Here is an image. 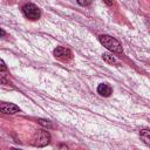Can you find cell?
Here are the masks:
<instances>
[{"label": "cell", "mask_w": 150, "mask_h": 150, "mask_svg": "<svg viewBox=\"0 0 150 150\" xmlns=\"http://www.w3.org/2000/svg\"><path fill=\"white\" fill-rule=\"evenodd\" d=\"M98 41L107 48L109 49L110 52L112 53H117V54H121L123 52V48H122V45L120 43V41L110 35H107V34H102L98 36Z\"/></svg>", "instance_id": "1"}, {"label": "cell", "mask_w": 150, "mask_h": 150, "mask_svg": "<svg viewBox=\"0 0 150 150\" xmlns=\"http://www.w3.org/2000/svg\"><path fill=\"white\" fill-rule=\"evenodd\" d=\"M49 142H50V134L47 130H38L32 139V144L38 148L46 146L47 144H49Z\"/></svg>", "instance_id": "2"}, {"label": "cell", "mask_w": 150, "mask_h": 150, "mask_svg": "<svg viewBox=\"0 0 150 150\" xmlns=\"http://www.w3.org/2000/svg\"><path fill=\"white\" fill-rule=\"evenodd\" d=\"M22 13L28 20H38L41 16V11L34 4H26L22 6Z\"/></svg>", "instance_id": "3"}, {"label": "cell", "mask_w": 150, "mask_h": 150, "mask_svg": "<svg viewBox=\"0 0 150 150\" xmlns=\"http://www.w3.org/2000/svg\"><path fill=\"white\" fill-rule=\"evenodd\" d=\"M53 53H54V56H55L57 60L62 61V62H68V61H70V60L73 59V53H71V50L68 49V48H66V47L59 46V47H56V48L54 49Z\"/></svg>", "instance_id": "4"}, {"label": "cell", "mask_w": 150, "mask_h": 150, "mask_svg": "<svg viewBox=\"0 0 150 150\" xmlns=\"http://www.w3.org/2000/svg\"><path fill=\"white\" fill-rule=\"evenodd\" d=\"M0 110L1 112L4 114H7V115H13V114H16L20 111V108L13 103H6V102H2L0 104Z\"/></svg>", "instance_id": "5"}, {"label": "cell", "mask_w": 150, "mask_h": 150, "mask_svg": "<svg viewBox=\"0 0 150 150\" xmlns=\"http://www.w3.org/2000/svg\"><path fill=\"white\" fill-rule=\"evenodd\" d=\"M97 93L103 97H109L112 94V88L108 83H100L97 86Z\"/></svg>", "instance_id": "6"}, {"label": "cell", "mask_w": 150, "mask_h": 150, "mask_svg": "<svg viewBox=\"0 0 150 150\" xmlns=\"http://www.w3.org/2000/svg\"><path fill=\"white\" fill-rule=\"evenodd\" d=\"M141 139L144 142V144L150 146V129H142L139 131Z\"/></svg>", "instance_id": "7"}, {"label": "cell", "mask_w": 150, "mask_h": 150, "mask_svg": "<svg viewBox=\"0 0 150 150\" xmlns=\"http://www.w3.org/2000/svg\"><path fill=\"white\" fill-rule=\"evenodd\" d=\"M102 59L105 62L110 63V64H118V61L116 60V57L112 56V54H110V53H103L102 54Z\"/></svg>", "instance_id": "8"}, {"label": "cell", "mask_w": 150, "mask_h": 150, "mask_svg": "<svg viewBox=\"0 0 150 150\" xmlns=\"http://www.w3.org/2000/svg\"><path fill=\"white\" fill-rule=\"evenodd\" d=\"M38 122H39V124H40V125H42L43 128H48V129L53 128L52 122H50V121H48V120H42V118H40V120H38Z\"/></svg>", "instance_id": "9"}, {"label": "cell", "mask_w": 150, "mask_h": 150, "mask_svg": "<svg viewBox=\"0 0 150 150\" xmlns=\"http://www.w3.org/2000/svg\"><path fill=\"white\" fill-rule=\"evenodd\" d=\"M76 1H77V4H79L80 6H83V7L89 6V5H91V2H93V0H76Z\"/></svg>", "instance_id": "10"}, {"label": "cell", "mask_w": 150, "mask_h": 150, "mask_svg": "<svg viewBox=\"0 0 150 150\" xmlns=\"http://www.w3.org/2000/svg\"><path fill=\"white\" fill-rule=\"evenodd\" d=\"M0 63H1V67H0V70L4 73V71H6L7 70V67H6V64H5V61L4 60H1L0 61Z\"/></svg>", "instance_id": "11"}, {"label": "cell", "mask_w": 150, "mask_h": 150, "mask_svg": "<svg viewBox=\"0 0 150 150\" xmlns=\"http://www.w3.org/2000/svg\"><path fill=\"white\" fill-rule=\"evenodd\" d=\"M103 1H104L108 6H111V5H112V0H103Z\"/></svg>", "instance_id": "12"}, {"label": "cell", "mask_w": 150, "mask_h": 150, "mask_svg": "<svg viewBox=\"0 0 150 150\" xmlns=\"http://www.w3.org/2000/svg\"><path fill=\"white\" fill-rule=\"evenodd\" d=\"M1 36H5V30L4 29H1Z\"/></svg>", "instance_id": "13"}, {"label": "cell", "mask_w": 150, "mask_h": 150, "mask_svg": "<svg viewBox=\"0 0 150 150\" xmlns=\"http://www.w3.org/2000/svg\"><path fill=\"white\" fill-rule=\"evenodd\" d=\"M149 32H150V29H149Z\"/></svg>", "instance_id": "14"}]
</instances>
